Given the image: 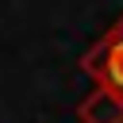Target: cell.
Instances as JSON below:
<instances>
[{
  "label": "cell",
  "instance_id": "6da1fadb",
  "mask_svg": "<svg viewBox=\"0 0 123 123\" xmlns=\"http://www.w3.org/2000/svg\"><path fill=\"white\" fill-rule=\"evenodd\" d=\"M81 65H85V73H92L100 85L123 92V42H108V38H100V46L88 50Z\"/></svg>",
  "mask_w": 123,
  "mask_h": 123
},
{
  "label": "cell",
  "instance_id": "7a4b0ae2",
  "mask_svg": "<svg viewBox=\"0 0 123 123\" xmlns=\"http://www.w3.org/2000/svg\"><path fill=\"white\" fill-rule=\"evenodd\" d=\"M77 119L81 123H123V92L96 85L81 104H77Z\"/></svg>",
  "mask_w": 123,
  "mask_h": 123
}]
</instances>
